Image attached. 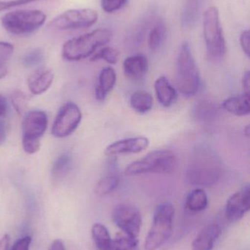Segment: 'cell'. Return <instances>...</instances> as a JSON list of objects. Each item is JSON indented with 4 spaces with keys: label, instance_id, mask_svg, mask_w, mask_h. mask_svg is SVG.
Returning a JSON list of instances; mask_svg holds the SVG:
<instances>
[{
    "label": "cell",
    "instance_id": "cell-1",
    "mask_svg": "<svg viewBox=\"0 0 250 250\" xmlns=\"http://www.w3.org/2000/svg\"><path fill=\"white\" fill-rule=\"evenodd\" d=\"M223 173L221 161L211 150L198 148L186 170V179L193 185L210 187L219 182Z\"/></svg>",
    "mask_w": 250,
    "mask_h": 250
},
{
    "label": "cell",
    "instance_id": "cell-2",
    "mask_svg": "<svg viewBox=\"0 0 250 250\" xmlns=\"http://www.w3.org/2000/svg\"><path fill=\"white\" fill-rule=\"evenodd\" d=\"M113 33L107 29H98L65 42L63 57L68 61H79L91 57L97 48L111 41Z\"/></svg>",
    "mask_w": 250,
    "mask_h": 250
},
{
    "label": "cell",
    "instance_id": "cell-3",
    "mask_svg": "<svg viewBox=\"0 0 250 250\" xmlns=\"http://www.w3.org/2000/svg\"><path fill=\"white\" fill-rule=\"evenodd\" d=\"M176 84L178 90L185 97L194 96L201 85L199 70L187 42H183L178 55Z\"/></svg>",
    "mask_w": 250,
    "mask_h": 250
},
{
    "label": "cell",
    "instance_id": "cell-4",
    "mask_svg": "<svg viewBox=\"0 0 250 250\" xmlns=\"http://www.w3.org/2000/svg\"><path fill=\"white\" fill-rule=\"evenodd\" d=\"M204 36L209 60L222 61L226 56V43L220 23V13L215 6L208 7L204 13Z\"/></svg>",
    "mask_w": 250,
    "mask_h": 250
},
{
    "label": "cell",
    "instance_id": "cell-5",
    "mask_svg": "<svg viewBox=\"0 0 250 250\" xmlns=\"http://www.w3.org/2000/svg\"><path fill=\"white\" fill-rule=\"evenodd\" d=\"M175 208L170 203H163L155 208L152 226L145 242V250H157L164 245L173 232Z\"/></svg>",
    "mask_w": 250,
    "mask_h": 250
},
{
    "label": "cell",
    "instance_id": "cell-6",
    "mask_svg": "<svg viewBox=\"0 0 250 250\" xmlns=\"http://www.w3.org/2000/svg\"><path fill=\"white\" fill-rule=\"evenodd\" d=\"M176 166L177 160L174 153L167 149L156 150L129 165L125 169V173L127 176L169 173L175 170Z\"/></svg>",
    "mask_w": 250,
    "mask_h": 250
},
{
    "label": "cell",
    "instance_id": "cell-7",
    "mask_svg": "<svg viewBox=\"0 0 250 250\" xmlns=\"http://www.w3.org/2000/svg\"><path fill=\"white\" fill-rule=\"evenodd\" d=\"M46 21V15L40 10H19L8 12L1 17V23L9 33L27 35L40 29Z\"/></svg>",
    "mask_w": 250,
    "mask_h": 250
},
{
    "label": "cell",
    "instance_id": "cell-8",
    "mask_svg": "<svg viewBox=\"0 0 250 250\" xmlns=\"http://www.w3.org/2000/svg\"><path fill=\"white\" fill-rule=\"evenodd\" d=\"M98 19V13L93 9H71L54 18L48 26L61 31L85 29L95 24Z\"/></svg>",
    "mask_w": 250,
    "mask_h": 250
},
{
    "label": "cell",
    "instance_id": "cell-9",
    "mask_svg": "<svg viewBox=\"0 0 250 250\" xmlns=\"http://www.w3.org/2000/svg\"><path fill=\"white\" fill-rule=\"evenodd\" d=\"M82 118L79 106L73 102L66 103L57 113L51 128V134L59 138L69 136L77 129Z\"/></svg>",
    "mask_w": 250,
    "mask_h": 250
},
{
    "label": "cell",
    "instance_id": "cell-10",
    "mask_svg": "<svg viewBox=\"0 0 250 250\" xmlns=\"http://www.w3.org/2000/svg\"><path fill=\"white\" fill-rule=\"evenodd\" d=\"M113 219L114 224L128 236L137 238L142 227L140 211L132 204H122L113 210Z\"/></svg>",
    "mask_w": 250,
    "mask_h": 250
},
{
    "label": "cell",
    "instance_id": "cell-11",
    "mask_svg": "<svg viewBox=\"0 0 250 250\" xmlns=\"http://www.w3.org/2000/svg\"><path fill=\"white\" fill-rule=\"evenodd\" d=\"M48 117L43 111H32L25 114L22 123V140L40 141L46 131Z\"/></svg>",
    "mask_w": 250,
    "mask_h": 250
},
{
    "label": "cell",
    "instance_id": "cell-12",
    "mask_svg": "<svg viewBox=\"0 0 250 250\" xmlns=\"http://www.w3.org/2000/svg\"><path fill=\"white\" fill-rule=\"evenodd\" d=\"M250 207V189L248 185L227 200L226 207V217L230 222L239 221L249 211Z\"/></svg>",
    "mask_w": 250,
    "mask_h": 250
},
{
    "label": "cell",
    "instance_id": "cell-13",
    "mask_svg": "<svg viewBox=\"0 0 250 250\" xmlns=\"http://www.w3.org/2000/svg\"><path fill=\"white\" fill-rule=\"evenodd\" d=\"M149 146V140L146 137H135L120 140L109 145L106 148L107 156L123 154H136L146 149Z\"/></svg>",
    "mask_w": 250,
    "mask_h": 250
},
{
    "label": "cell",
    "instance_id": "cell-14",
    "mask_svg": "<svg viewBox=\"0 0 250 250\" xmlns=\"http://www.w3.org/2000/svg\"><path fill=\"white\" fill-rule=\"evenodd\" d=\"M125 76L132 82L142 80L148 70V60L143 54H135L127 57L123 62Z\"/></svg>",
    "mask_w": 250,
    "mask_h": 250
},
{
    "label": "cell",
    "instance_id": "cell-15",
    "mask_svg": "<svg viewBox=\"0 0 250 250\" xmlns=\"http://www.w3.org/2000/svg\"><path fill=\"white\" fill-rule=\"evenodd\" d=\"M222 231L223 229L218 223L208 225L195 238L192 245V250H212Z\"/></svg>",
    "mask_w": 250,
    "mask_h": 250
},
{
    "label": "cell",
    "instance_id": "cell-16",
    "mask_svg": "<svg viewBox=\"0 0 250 250\" xmlns=\"http://www.w3.org/2000/svg\"><path fill=\"white\" fill-rule=\"evenodd\" d=\"M54 77L52 70L38 69L29 76L27 80L28 88L33 95H41L49 89L52 84Z\"/></svg>",
    "mask_w": 250,
    "mask_h": 250
},
{
    "label": "cell",
    "instance_id": "cell-17",
    "mask_svg": "<svg viewBox=\"0 0 250 250\" xmlns=\"http://www.w3.org/2000/svg\"><path fill=\"white\" fill-rule=\"evenodd\" d=\"M154 89L157 100L162 106L169 108L176 102L177 92L165 76H161L156 81Z\"/></svg>",
    "mask_w": 250,
    "mask_h": 250
},
{
    "label": "cell",
    "instance_id": "cell-18",
    "mask_svg": "<svg viewBox=\"0 0 250 250\" xmlns=\"http://www.w3.org/2000/svg\"><path fill=\"white\" fill-rule=\"evenodd\" d=\"M117 76L114 69L105 67L101 70L98 76V83L95 86V97L99 101H104L107 95L115 86Z\"/></svg>",
    "mask_w": 250,
    "mask_h": 250
},
{
    "label": "cell",
    "instance_id": "cell-19",
    "mask_svg": "<svg viewBox=\"0 0 250 250\" xmlns=\"http://www.w3.org/2000/svg\"><path fill=\"white\" fill-rule=\"evenodd\" d=\"M249 94L231 97L223 101L222 106L227 112L238 117L248 115L250 112Z\"/></svg>",
    "mask_w": 250,
    "mask_h": 250
},
{
    "label": "cell",
    "instance_id": "cell-20",
    "mask_svg": "<svg viewBox=\"0 0 250 250\" xmlns=\"http://www.w3.org/2000/svg\"><path fill=\"white\" fill-rule=\"evenodd\" d=\"M167 38V26L162 19H159L150 31L148 43L151 51H157Z\"/></svg>",
    "mask_w": 250,
    "mask_h": 250
},
{
    "label": "cell",
    "instance_id": "cell-21",
    "mask_svg": "<svg viewBox=\"0 0 250 250\" xmlns=\"http://www.w3.org/2000/svg\"><path fill=\"white\" fill-rule=\"evenodd\" d=\"M130 105L138 114H145L152 108L154 99L148 92L138 90L134 92L131 96Z\"/></svg>",
    "mask_w": 250,
    "mask_h": 250
},
{
    "label": "cell",
    "instance_id": "cell-22",
    "mask_svg": "<svg viewBox=\"0 0 250 250\" xmlns=\"http://www.w3.org/2000/svg\"><path fill=\"white\" fill-rule=\"evenodd\" d=\"M208 196L202 189H195L189 192L186 200V207L192 212L204 211L208 206Z\"/></svg>",
    "mask_w": 250,
    "mask_h": 250
},
{
    "label": "cell",
    "instance_id": "cell-23",
    "mask_svg": "<svg viewBox=\"0 0 250 250\" xmlns=\"http://www.w3.org/2000/svg\"><path fill=\"white\" fill-rule=\"evenodd\" d=\"M92 237L95 242V246L99 250H112L113 239L109 233L108 230L104 225L101 223H95L92 226Z\"/></svg>",
    "mask_w": 250,
    "mask_h": 250
},
{
    "label": "cell",
    "instance_id": "cell-24",
    "mask_svg": "<svg viewBox=\"0 0 250 250\" xmlns=\"http://www.w3.org/2000/svg\"><path fill=\"white\" fill-rule=\"evenodd\" d=\"M73 158L70 153L66 152L57 157L51 169L53 179H60L67 175L71 168Z\"/></svg>",
    "mask_w": 250,
    "mask_h": 250
},
{
    "label": "cell",
    "instance_id": "cell-25",
    "mask_svg": "<svg viewBox=\"0 0 250 250\" xmlns=\"http://www.w3.org/2000/svg\"><path fill=\"white\" fill-rule=\"evenodd\" d=\"M119 183H120V179L118 176L115 175L107 176L100 179L97 182L94 191L98 195H108L118 187Z\"/></svg>",
    "mask_w": 250,
    "mask_h": 250
},
{
    "label": "cell",
    "instance_id": "cell-26",
    "mask_svg": "<svg viewBox=\"0 0 250 250\" xmlns=\"http://www.w3.org/2000/svg\"><path fill=\"white\" fill-rule=\"evenodd\" d=\"M137 238L123 233H117L112 242V250H133L138 245Z\"/></svg>",
    "mask_w": 250,
    "mask_h": 250
},
{
    "label": "cell",
    "instance_id": "cell-27",
    "mask_svg": "<svg viewBox=\"0 0 250 250\" xmlns=\"http://www.w3.org/2000/svg\"><path fill=\"white\" fill-rule=\"evenodd\" d=\"M120 53L118 50L111 47H104L100 50L96 54L91 57L92 62L98 61L100 60H104L110 64H114L118 62Z\"/></svg>",
    "mask_w": 250,
    "mask_h": 250
},
{
    "label": "cell",
    "instance_id": "cell-28",
    "mask_svg": "<svg viewBox=\"0 0 250 250\" xmlns=\"http://www.w3.org/2000/svg\"><path fill=\"white\" fill-rule=\"evenodd\" d=\"M11 104L18 114H23L29 104V98L20 90L14 91L11 95Z\"/></svg>",
    "mask_w": 250,
    "mask_h": 250
},
{
    "label": "cell",
    "instance_id": "cell-29",
    "mask_svg": "<svg viewBox=\"0 0 250 250\" xmlns=\"http://www.w3.org/2000/svg\"><path fill=\"white\" fill-rule=\"evenodd\" d=\"M44 60V53L41 48H35L25 54L22 63L26 67H33L41 64Z\"/></svg>",
    "mask_w": 250,
    "mask_h": 250
},
{
    "label": "cell",
    "instance_id": "cell-30",
    "mask_svg": "<svg viewBox=\"0 0 250 250\" xmlns=\"http://www.w3.org/2000/svg\"><path fill=\"white\" fill-rule=\"evenodd\" d=\"M128 0H101V7L105 13H113L123 8Z\"/></svg>",
    "mask_w": 250,
    "mask_h": 250
},
{
    "label": "cell",
    "instance_id": "cell-31",
    "mask_svg": "<svg viewBox=\"0 0 250 250\" xmlns=\"http://www.w3.org/2000/svg\"><path fill=\"white\" fill-rule=\"evenodd\" d=\"M14 47L10 42L0 41V64L8 61L13 54Z\"/></svg>",
    "mask_w": 250,
    "mask_h": 250
},
{
    "label": "cell",
    "instance_id": "cell-32",
    "mask_svg": "<svg viewBox=\"0 0 250 250\" xmlns=\"http://www.w3.org/2000/svg\"><path fill=\"white\" fill-rule=\"evenodd\" d=\"M36 1H39V0H7V1L0 0V12L5 11L14 7H20V6L25 5Z\"/></svg>",
    "mask_w": 250,
    "mask_h": 250
},
{
    "label": "cell",
    "instance_id": "cell-33",
    "mask_svg": "<svg viewBox=\"0 0 250 250\" xmlns=\"http://www.w3.org/2000/svg\"><path fill=\"white\" fill-rule=\"evenodd\" d=\"M22 146L25 152L29 154H34L39 151L41 143L38 141H24L22 140Z\"/></svg>",
    "mask_w": 250,
    "mask_h": 250
},
{
    "label": "cell",
    "instance_id": "cell-34",
    "mask_svg": "<svg viewBox=\"0 0 250 250\" xmlns=\"http://www.w3.org/2000/svg\"><path fill=\"white\" fill-rule=\"evenodd\" d=\"M32 239L30 236H26L21 238L13 244L10 250H29Z\"/></svg>",
    "mask_w": 250,
    "mask_h": 250
},
{
    "label": "cell",
    "instance_id": "cell-35",
    "mask_svg": "<svg viewBox=\"0 0 250 250\" xmlns=\"http://www.w3.org/2000/svg\"><path fill=\"white\" fill-rule=\"evenodd\" d=\"M240 44L244 52L249 57L250 54V32L249 30H245L242 32L240 36Z\"/></svg>",
    "mask_w": 250,
    "mask_h": 250
},
{
    "label": "cell",
    "instance_id": "cell-36",
    "mask_svg": "<svg viewBox=\"0 0 250 250\" xmlns=\"http://www.w3.org/2000/svg\"><path fill=\"white\" fill-rule=\"evenodd\" d=\"M7 136V127L4 120H0V146L4 144Z\"/></svg>",
    "mask_w": 250,
    "mask_h": 250
},
{
    "label": "cell",
    "instance_id": "cell-37",
    "mask_svg": "<svg viewBox=\"0 0 250 250\" xmlns=\"http://www.w3.org/2000/svg\"><path fill=\"white\" fill-rule=\"evenodd\" d=\"M242 83H243L244 89H245V93L249 94L250 91V71H247L244 74L243 79H242Z\"/></svg>",
    "mask_w": 250,
    "mask_h": 250
},
{
    "label": "cell",
    "instance_id": "cell-38",
    "mask_svg": "<svg viewBox=\"0 0 250 250\" xmlns=\"http://www.w3.org/2000/svg\"><path fill=\"white\" fill-rule=\"evenodd\" d=\"M10 242V236L7 234L4 235L0 239V250H8Z\"/></svg>",
    "mask_w": 250,
    "mask_h": 250
},
{
    "label": "cell",
    "instance_id": "cell-39",
    "mask_svg": "<svg viewBox=\"0 0 250 250\" xmlns=\"http://www.w3.org/2000/svg\"><path fill=\"white\" fill-rule=\"evenodd\" d=\"M48 250H66L64 244L60 239H56L50 245Z\"/></svg>",
    "mask_w": 250,
    "mask_h": 250
},
{
    "label": "cell",
    "instance_id": "cell-40",
    "mask_svg": "<svg viewBox=\"0 0 250 250\" xmlns=\"http://www.w3.org/2000/svg\"><path fill=\"white\" fill-rule=\"evenodd\" d=\"M7 104L4 97L0 95V117H3L7 114Z\"/></svg>",
    "mask_w": 250,
    "mask_h": 250
},
{
    "label": "cell",
    "instance_id": "cell-41",
    "mask_svg": "<svg viewBox=\"0 0 250 250\" xmlns=\"http://www.w3.org/2000/svg\"><path fill=\"white\" fill-rule=\"evenodd\" d=\"M7 74V69L4 64H0V79L5 77Z\"/></svg>",
    "mask_w": 250,
    "mask_h": 250
},
{
    "label": "cell",
    "instance_id": "cell-42",
    "mask_svg": "<svg viewBox=\"0 0 250 250\" xmlns=\"http://www.w3.org/2000/svg\"><path fill=\"white\" fill-rule=\"evenodd\" d=\"M245 135H247V137H248V138H249V136H250V126H247V127L245 128Z\"/></svg>",
    "mask_w": 250,
    "mask_h": 250
}]
</instances>
